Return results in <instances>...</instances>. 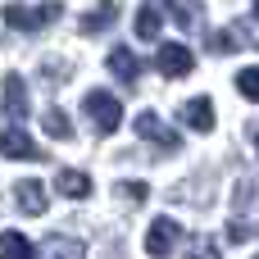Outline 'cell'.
Instances as JSON below:
<instances>
[{"label": "cell", "instance_id": "5bb4252c", "mask_svg": "<svg viewBox=\"0 0 259 259\" xmlns=\"http://www.w3.org/2000/svg\"><path fill=\"white\" fill-rule=\"evenodd\" d=\"M114 18H118V5L114 0H100V9H91L82 18V32H105V27H114Z\"/></svg>", "mask_w": 259, "mask_h": 259}, {"label": "cell", "instance_id": "d4e9b609", "mask_svg": "<svg viewBox=\"0 0 259 259\" xmlns=\"http://www.w3.org/2000/svg\"><path fill=\"white\" fill-rule=\"evenodd\" d=\"M255 259H259V255H255Z\"/></svg>", "mask_w": 259, "mask_h": 259}, {"label": "cell", "instance_id": "5b68a950", "mask_svg": "<svg viewBox=\"0 0 259 259\" xmlns=\"http://www.w3.org/2000/svg\"><path fill=\"white\" fill-rule=\"evenodd\" d=\"M137 132H141L146 141H155V146H159L164 155L182 146V137H178V132H173L168 123H159V114H150V109H146V114H137Z\"/></svg>", "mask_w": 259, "mask_h": 259}, {"label": "cell", "instance_id": "603a6c76", "mask_svg": "<svg viewBox=\"0 0 259 259\" xmlns=\"http://www.w3.org/2000/svg\"><path fill=\"white\" fill-rule=\"evenodd\" d=\"M255 150H259V127H255Z\"/></svg>", "mask_w": 259, "mask_h": 259}, {"label": "cell", "instance_id": "9c48e42d", "mask_svg": "<svg viewBox=\"0 0 259 259\" xmlns=\"http://www.w3.org/2000/svg\"><path fill=\"white\" fill-rule=\"evenodd\" d=\"M14 196H18V209H23V214H32V219H41V214L50 209V196H46V187H41V182H18V191H14Z\"/></svg>", "mask_w": 259, "mask_h": 259}, {"label": "cell", "instance_id": "52a82bcc", "mask_svg": "<svg viewBox=\"0 0 259 259\" xmlns=\"http://www.w3.org/2000/svg\"><path fill=\"white\" fill-rule=\"evenodd\" d=\"M178 118H182L191 132H209V127H214V105H209L205 96H196V100H187V105L178 109Z\"/></svg>", "mask_w": 259, "mask_h": 259}, {"label": "cell", "instance_id": "6da1fadb", "mask_svg": "<svg viewBox=\"0 0 259 259\" xmlns=\"http://www.w3.org/2000/svg\"><path fill=\"white\" fill-rule=\"evenodd\" d=\"M82 109H87V118H91V127H96L100 137H114L118 123H123V105H118L109 91H91V96L82 100Z\"/></svg>", "mask_w": 259, "mask_h": 259}, {"label": "cell", "instance_id": "277c9868", "mask_svg": "<svg viewBox=\"0 0 259 259\" xmlns=\"http://www.w3.org/2000/svg\"><path fill=\"white\" fill-rule=\"evenodd\" d=\"M155 68H159L164 77H187V73L196 68V55H191L182 41H164L159 55H155Z\"/></svg>", "mask_w": 259, "mask_h": 259}, {"label": "cell", "instance_id": "30bf717a", "mask_svg": "<svg viewBox=\"0 0 259 259\" xmlns=\"http://www.w3.org/2000/svg\"><path fill=\"white\" fill-rule=\"evenodd\" d=\"M55 191L68 196V200H87V196H91V178L77 173V168H64V173L55 178Z\"/></svg>", "mask_w": 259, "mask_h": 259}, {"label": "cell", "instance_id": "7c38bea8", "mask_svg": "<svg viewBox=\"0 0 259 259\" xmlns=\"http://www.w3.org/2000/svg\"><path fill=\"white\" fill-rule=\"evenodd\" d=\"M18 114H27V91H23V77L9 73L5 77V118H18Z\"/></svg>", "mask_w": 259, "mask_h": 259}, {"label": "cell", "instance_id": "e0dca14e", "mask_svg": "<svg viewBox=\"0 0 259 259\" xmlns=\"http://www.w3.org/2000/svg\"><path fill=\"white\" fill-rule=\"evenodd\" d=\"M173 5V18H178V27H200V0H168Z\"/></svg>", "mask_w": 259, "mask_h": 259}, {"label": "cell", "instance_id": "ba28073f", "mask_svg": "<svg viewBox=\"0 0 259 259\" xmlns=\"http://www.w3.org/2000/svg\"><path fill=\"white\" fill-rule=\"evenodd\" d=\"M109 73H114L118 82H127V87H132V82L141 77V59H137L127 46H114V50H109Z\"/></svg>", "mask_w": 259, "mask_h": 259}, {"label": "cell", "instance_id": "ac0fdd59", "mask_svg": "<svg viewBox=\"0 0 259 259\" xmlns=\"http://www.w3.org/2000/svg\"><path fill=\"white\" fill-rule=\"evenodd\" d=\"M237 91H241L246 100H255V105H259V68H246V73L237 77Z\"/></svg>", "mask_w": 259, "mask_h": 259}, {"label": "cell", "instance_id": "7a4b0ae2", "mask_svg": "<svg viewBox=\"0 0 259 259\" xmlns=\"http://www.w3.org/2000/svg\"><path fill=\"white\" fill-rule=\"evenodd\" d=\"M55 18H59V5L55 0L50 5H9L5 9V27H14V32H41Z\"/></svg>", "mask_w": 259, "mask_h": 259}, {"label": "cell", "instance_id": "44dd1931", "mask_svg": "<svg viewBox=\"0 0 259 259\" xmlns=\"http://www.w3.org/2000/svg\"><path fill=\"white\" fill-rule=\"evenodd\" d=\"M118 196H127L132 205H141V200L150 196V187H146V182H123V187H118Z\"/></svg>", "mask_w": 259, "mask_h": 259}, {"label": "cell", "instance_id": "9a60e30c", "mask_svg": "<svg viewBox=\"0 0 259 259\" xmlns=\"http://www.w3.org/2000/svg\"><path fill=\"white\" fill-rule=\"evenodd\" d=\"M41 127H46L55 141H73V123H68V114H64V109H46Z\"/></svg>", "mask_w": 259, "mask_h": 259}, {"label": "cell", "instance_id": "8992f818", "mask_svg": "<svg viewBox=\"0 0 259 259\" xmlns=\"http://www.w3.org/2000/svg\"><path fill=\"white\" fill-rule=\"evenodd\" d=\"M0 155H5V159H41L36 141H32L23 127H5V132H0Z\"/></svg>", "mask_w": 259, "mask_h": 259}, {"label": "cell", "instance_id": "3957f363", "mask_svg": "<svg viewBox=\"0 0 259 259\" xmlns=\"http://www.w3.org/2000/svg\"><path fill=\"white\" fill-rule=\"evenodd\" d=\"M178 237H182V228L164 214V219H155L150 223V232H146V255L150 259H168L173 250H178Z\"/></svg>", "mask_w": 259, "mask_h": 259}, {"label": "cell", "instance_id": "7402d4cb", "mask_svg": "<svg viewBox=\"0 0 259 259\" xmlns=\"http://www.w3.org/2000/svg\"><path fill=\"white\" fill-rule=\"evenodd\" d=\"M232 46H237V32H219V36L209 41V50H214V55H228Z\"/></svg>", "mask_w": 259, "mask_h": 259}, {"label": "cell", "instance_id": "d6986e66", "mask_svg": "<svg viewBox=\"0 0 259 259\" xmlns=\"http://www.w3.org/2000/svg\"><path fill=\"white\" fill-rule=\"evenodd\" d=\"M187 259H219V246H214L209 237H196L191 250H187Z\"/></svg>", "mask_w": 259, "mask_h": 259}, {"label": "cell", "instance_id": "ffe728a7", "mask_svg": "<svg viewBox=\"0 0 259 259\" xmlns=\"http://www.w3.org/2000/svg\"><path fill=\"white\" fill-rule=\"evenodd\" d=\"M228 237H232V241L241 246V241H250V237H255V223H250V219H232V228H228Z\"/></svg>", "mask_w": 259, "mask_h": 259}, {"label": "cell", "instance_id": "cb8c5ba5", "mask_svg": "<svg viewBox=\"0 0 259 259\" xmlns=\"http://www.w3.org/2000/svg\"><path fill=\"white\" fill-rule=\"evenodd\" d=\"M255 18H259V0H255Z\"/></svg>", "mask_w": 259, "mask_h": 259}, {"label": "cell", "instance_id": "4fadbf2b", "mask_svg": "<svg viewBox=\"0 0 259 259\" xmlns=\"http://www.w3.org/2000/svg\"><path fill=\"white\" fill-rule=\"evenodd\" d=\"M46 259H87V246L77 237H50L46 241Z\"/></svg>", "mask_w": 259, "mask_h": 259}, {"label": "cell", "instance_id": "8fae6325", "mask_svg": "<svg viewBox=\"0 0 259 259\" xmlns=\"http://www.w3.org/2000/svg\"><path fill=\"white\" fill-rule=\"evenodd\" d=\"M159 23H164L159 0H141V9H137V36H141V41H155V36H159Z\"/></svg>", "mask_w": 259, "mask_h": 259}, {"label": "cell", "instance_id": "2e32d148", "mask_svg": "<svg viewBox=\"0 0 259 259\" xmlns=\"http://www.w3.org/2000/svg\"><path fill=\"white\" fill-rule=\"evenodd\" d=\"M0 259H32L27 237H18V232H0Z\"/></svg>", "mask_w": 259, "mask_h": 259}]
</instances>
